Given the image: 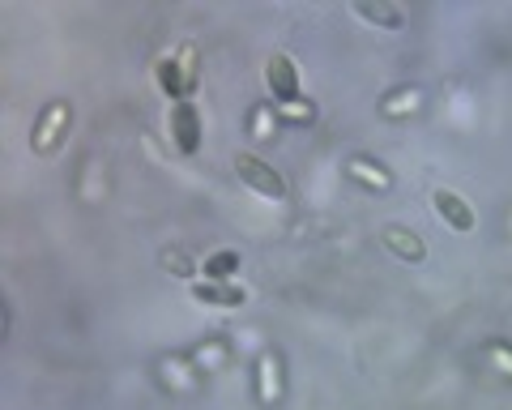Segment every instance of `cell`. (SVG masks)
<instances>
[{
    "label": "cell",
    "mask_w": 512,
    "mask_h": 410,
    "mask_svg": "<svg viewBox=\"0 0 512 410\" xmlns=\"http://www.w3.org/2000/svg\"><path fill=\"white\" fill-rule=\"evenodd\" d=\"M154 77H158V90L167 94L171 103H184L192 99L197 90V43H180L175 52H163L154 60Z\"/></svg>",
    "instance_id": "cell-1"
},
{
    "label": "cell",
    "mask_w": 512,
    "mask_h": 410,
    "mask_svg": "<svg viewBox=\"0 0 512 410\" xmlns=\"http://www.w3.org/2000/svg\"><path fill=\"white\" fill-rule=\"evenodd\" d=\"M69 129H73V107L64 103V99L47 103L43 112H39V120H35V137H30V150H35V154H56L60 141L69 137Z\"/></svg>",
    "instance_id": "cell-2"
},
{
    "label": "cell",
    "mask_w": 512,
    "mask_h": 410,
    "mask_svg": "<svg viewBox=\"0 0 512 410\" xmlns=\"http://www.w3.org/2000/svg\"><path fill=\"white\" fill-rule=\"evenodd\" d=\"M286 398V364L278 351H261L256 355V402H261L265 410L282 406Z\"/></svg>",
    "instance_id": "cell-3"
},
{
    "label": "cell",
    "mask_w": 512,
    "mask_h": 410,
    "mask_svg": "<svg viewBox=\"0 0 512 410\" xmlns=\"http://www.w3.org/2000/svg\"><path fill=\"white\" fill-rule=\"evenodd\" d=\"M167 129H171V146L180 154H197L201 150V112H197V103H192V99L171 103Z\"/></svg>",
    "instance_id": "cell-4"
},
{
    "label": "cell",
    "mask_w": 512,
    "mask_h": 410,
    "mask_svg": "<svg viewBox=\"0 0 512 410\" xmlns=\"http://www.w3.org/2000/svg\"><path fill=\"white\" fill-rule=\"evenodd\" d=\"M235 171H239V180H244L256 197H269V201H282L286 197V180L265 159H256V154H239Z\"/></svg>",
    "instance_id": "cell-5"
},
{
    "label": "cell",
    "mask_w": 512,
    "mask_h": 410,
    "mask_svg": "<svg viewBox=\"0 0 512 410\" xmlns=\"http://www.w3.org/2000/svg\"><path fill=\"white\" fill-rule=\"evenodd\" d=\"M431 210L440 214V223L444 227H453V231H474V223H478V214H474V205L461 197V193H453V188H436L431 193Z\"/></svg>",
    "instance_id": "cell-6"
},
{
    "label": "cell",
    "mask_w": 512,
    "mask_h": 410,
    "mask_svg": "<svg viewBox=\"0 0 512 410\" xmlns=\"http://www.w3.org/2000/svg\"><path fill=\"white\" fill-rule=\"evenodd\" d=\"M265 82H269V94H274V103H295L303 99L299 94V65L286 52H274L265 65Z\"/></svg>",
    "instance_id": "cell-7"
},
{
    "label": "cell",
    "mask_w": 512,
    "mask_h": 410,
    "mask_svg": "<svg viewBox=\"0 0 512 410\" xmlns=\"http://www.w3.org/2000/svg\"><path fill=\"white\" fill-rule=\"evenodd\" d=\"M380 244L393 252L397 261H406V265H419L427 257V244H423V235L419 231H410L402 223H389V227H380Z\"/></svg>",
    "instance_id": "cell-8"
},
{
    "label": "cell",
    "mask_w": 512,
    "mask_h": 410,
    "mask_svg": "<svg viewBox=\"0 0 512 410\" xmlns=\"http://www.w3.org/2000/svg\"><path fill=\"white\" fill-rule=\"evenodd\" d=\"M346 176L355 180L359 188H367V193H389V188H393V171L384 167L380 159H367V154L346 159Z\"/></svg>",
    "instance_id": "cell-9"
},
{
    "label": "cell",
    "mask_w": 512,
    "mask_h": 410,
    "mask_svg": "<svg viewBox=\"0 0 512 410\" xmlns=\"http://www.w3.org/2000/svg\"><path fill=\"white\" fill-rule=\"evenodd\" d=\"M158 372H163V385L175 393H192L201 385V368L192 364V355H167L163 364H158Z\"/></svg>",
    "instance_id": "cell-10"
},
{
    "label": "cell",
    "mask_w": 512,
    "mask_h": 410,
    "mask_svg": "<svg viewBox=\"0 0 512 410\" xmlns=\"http://www.w3.org/2000/svg\"><path fill=\"white\" fill-rule=\"evenodd\" d=\"M192 299L205 308H239L248 299V291L235 287V282H192Z\"/></svg>",
    "instance_id": "cell-11"
},
{
    "label": "cell",
    "mask_w": 512,
    "mask_h": 410,
    "mask_svg": "<svg viewBox=\"0 0 512 410\" xmlns=\"http://www.w3.org/2000/svg\"><path fill=\"white\" fill-rule=\"evenodd\" d=\"M423 107V90L419 86H397L380 99V116L384 120H410Z\"/></svg>",
    "instance_id": "cell-12"
},
{
    "label": "cell",
    "mask_w": 512,
    "mask_h": 410,
    "mask_svg": "<svg viewBox=\"0 0 512 410\" xmlns=\"http://www.w3.org/2000/svg\"><path fill=\"white\" fill-rule=\"evenodd\" d=\"M355 18L367 22V26H376V30H402V9L397 5H384V0H355Z\"/></svg>",
    "instance_id": "cell-13"
},
{
    "label": "cell",
    "mask_w": 512,
    "mask_h": 410,
    "mask_svg": "<svg viewBox=\"0 0 512 410\" xmlns=\"http://www.w3.org/2000/svg\"><path fill=\"white\" fill-rule=\"evenodd\" d=\"M278 129H282L278 103H252V112H248V137L252 141H274Z\"/></svg>",
    "instance_id": "cell-14"
},
{
    "label": "cell",
    "mask_w": 512,
    "mask_h": 410,
    "mask_svg": "<svg viewBox=\"0 0 512 410\" xmlns=\"http://www.w3.org/2000/svg\"><path fill=\"white\" fill-rule=\"evenodd\" d=\"M192 364L201 368V376H218L222 368L231 364V346H227V338H210V342H201L197 351H192Z\"/></svg>",
    "instance_id": "cell-15"
},
{
    "label": "cell",
    "mask_w": 512,
    "mask_h": 410,
    "mask_svg": "<svg viewBox=\"0 0 512 410\" xmlns=\"http://www.w3.org/2000/svg\"><path fill=\"white\" fill-rule=\"evenodd\" d=\"M239 274V252L235 248H222L214 257H205V282H231Z\"/></svg>",
    "instance_id": "cell-16"
},
{
    "label": "cell",
    "mask_w": 512,
    "mask_h": 410,
    "mask_svg": "<svg viewBox=\"0 0 512 410\" xmlns=\"http://www.w3.org/2000/svg\"><path fill=\"white\" fill-rule=\"evenodd\" d=\"M282 124H312L316 120V103L312 99H295V103H278Z\"/></svg>",
    "instance_id": "cell-17"
},
{
    "label": "cell",
    "mask_w": 512,
    "mask_h": 410,
    "mask_svg": "<svg viewBox=\"0 0 512 410\" xmlns=\"http://www.w3.org/2000/svg\"><path fill=\"white\" fill-rule=\"evenodd\" d=\"M487 359H491V368H495V372L512 381V346H508V342L491 338V342H487Z\"/></svg>",
    "instance_id": "cell-18"
},
{
    "label": "cell",
    "mask_w": 512,
    "mask_h": 410,
    "mask_svg": "<svg viewBox=\"0 0 512 410\" xmlns=\"http://www.w3.org/2000/svg\"><path fill=\"white\" fill-rule=\"evenodd\" d=\"M163 265H167L171 274H180V278H197V265H192V257H188L184 248H167L163 252Z\"/></svg>",
    "instance_id": "cell-19"
}]
</instances>
